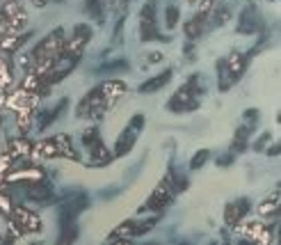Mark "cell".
<instances>
[{
  "mask_svg": "<svg viewBox=\"0 0 281 245\" xmlns=\"http://www.w3.org/2000/svg\"><path fill=\"white\" fill-rule=\"evenodd\" d=\"M87 7L94 16H101V2L98 0H87Z\"/></svg>",
  "mask_w": 281,
  "mask_h": 245,
  "instance_id": "30bf717a",
  "label": "cell"
},
{
  "mask_svg": "<svg viewBox=\"0 0 281 245\" xmlns=\"http://www.w3.org/2000/svg\"><path fill=\"white\" fill-rule=\"evenodd\" d=\"M247 211H249V202H247V199H240V202H235V204L226 206L224 218H226L229 225H235V222L240 220V215H245Z\"/></svg>",
  "mask_w": 281,
  "mask_h": 245,
  "instance_id": "7a4b0ae2",
  "label": "cell"
},
{
  "mask_svg": "<svg viewBox=\"0 0 281 245\" xmlns=\"http://www.w3.org/2000/svg\"><path fill=\"white\" fill-rule=\"evenodd\" d=\"M267 142H270V135H267V133H265L263 138L258 140V145H256V149H263V147H265V145H267Z\"/></svg>",
  "mask_w": 281,
  "mask_h": 245,
  "instance_id": "8fae6325",
  "label": "cell"
},
{
  "mask_svg": "<svg viewBox=\"0 0 281 245\" xmlns=\"http://www.w3.org/2000/svg\"><path fill=\"white\" fill-rule=\"evenodd\" d=\"M208 156H210L208 149H201V151H197V156H194L192 161H190V167H192V170H199L201 165L208 161Z\"/></svg>",
  "mask_w": 281,
  "mask_h": 245,
  "instance_id": "5b68a950",
  "label": "cell"
},
{
  "mask_svg": "<svg viewBox=\"0 0 281 245\" xmlns=\"http://www.w3.org/2000/svg\"><path fill=\"white\" fill-rule=\"evenodd\" d=\"M187 2H194V0H187Z\"/></svg>",
  "mask_w": 281,
  "mask_h": 245,
  "instance_id": "7c38bea8",
  "label": "cell"
},
{
  "mask_svg": "<svg viewBox=\"0 0 281 245\" xmlns=\"http://www.w3.org/2000/svg\"><path fill=\"white\" fill-rule=\"evenodd\" d=\"M229 16H231V12L226 7H222L219 12H217V16H215V25H222L224 21H229Z\"/></svg>",
  "mask_w": 281,
  "mask_h": 245,
  "instance_id": "9c48e42d",
  "label": "cell"
},
{
  "mask_svg": "<svg viewBox=\"0 0 281 245\" xmlns=\"http://www.w3.org/2000/svg\"><path fill=\"white\" fill-rule=\"evenodd\" d=\"M203 23H206V14H197V16L187 23V28H185V34H187L190 39L199 37V34L203 33Z\"/></svg>",
  "mask_w": 281,
  "mask_h": 245,
  "instance_id": "277c9868",
  "label": "cell"
},
{
  "mask_svg": "<svg viewBox=\"0 0 281 245\" xmlns=\"http://www.w3.org/2000/svg\"><path fill=\"white\" fill-rule=\"evenodd\" d=\"M169 78H172V71H162L160 76H156V78H151L149 82L140 85V92H156V90H160L162 85H167Z\"/></svg>",
  "mask_w": 281,
  "mask_h": 245,
  "instance_id": "3957f363",
  "label": "cell"
},
{
  "mask_svg": "<svg viewBox=\"0 0 281 245\" xmlns=\"http://www.w3.org/2000/svg\"><path fill=\"white\" fill-rule=\"evenodd\" d=\"M176 21H178V7L169 5V7H167V28H174Z\"/></svg>",
  "mask_w": 281,
  "mask_h": 245,
  "instance_id": "ba28073f",
  "label": "cell"
},
{
  "mask_svg": "<svg viewBox=\"0 0 281 245\" xmlns=\"http://www.w3.org/2000/svg\"><path fill=\"white\" fill-rule=\"evenodd\" d=\"M142 114H137L135 119L128 124V129L124 131V135H121V140L117 142V156H126V151H130V147L135 145V140H137V135L135 133L140 131V126H142Z\"/></svg>",
  "mask_w": 281,
  "mask_h": 245,
  "instance_id": "6da1fadb",
  "label": "cell"
},
{
  "mask_svg": "<svg viewBox=\"0 0 281 245\" xmlns=\"http://www.w3.org/2000/svg\"><path fill=\"white\" fill-rule=\"evenodd\" d=\"M247 133H249V129H240L238 131L235 142H233V151H242V149L247 147Z\"/></svg>",
  "mask_w": 281,
  "mask_h": 245,
  "instance_id": "8992f818",
  "label": "cell"
},
{
  "mask_svg": "<svg viewBox=\"0 0 281 245\" xmlns=\"http://www.w3.org/2000/svg\"><path fill=\"white\" fill-rule=\"evenodd\" d=\"M277 199H279V197L272 195L267 202H263V204H261V215H272V213H277Z\"/></svg>",
  "mask_w": 281,
  "mask_h": 245,
  "instance_id": "52a82bcc",
  "label": "cell"
}]
</instances>
